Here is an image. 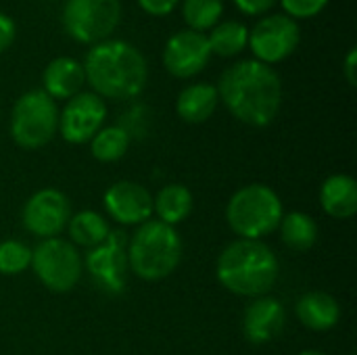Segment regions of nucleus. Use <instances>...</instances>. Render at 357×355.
<instances>
[{
	"label": "nucleus",
	"instance_id": "a878e982",
	"mask_svg": "<svg viewBox=\"0 0 357 355\" xmlns=\"http://www.w3.org/2000/svg\"><path fill=\"white\" fill-rule=\"evenodd\" d=\"M31 266V249L21 241L0 243V274L15 276Z\"/></svg>",
	"mask_w": 357,
	"mask_h": 355
},
{
	"label": "nucleus",
	"instance_id": "cd10ccee",
	"mask_svg": "<svg viewBox=\"0 0 357 355\" xmlns=\"http://www.w3.org/2000/svg\"><path fill=\"white\" fill-rule=\"evenodd\" d=\"M180 0H138L140 8L151 17H167Z\"/></svg>",
	"mask_w": 357,
	"mask_h": 355
},
{
	"label": "nucleus",
	"instance_id": "c85d7f7f",
	"mask_svg": "<svg viewBox=\"0 0 357 355\" xmlns=\"http://www.w3.org/2000/svg\"><path fill=\"white\" fill-rule=\"evenodd\" d=\"M234 4L245 15H266L278 4V0H234Z\"/></svg>",
	"mask_w": 357,
	"mask_h": 355
},
{
	"label": "nucleus",
	"instance_id": "bb28decb",
	"mask_svg": "<svg viewBox=\"0 0 357 355\" xmlns=\"http://www.w3.org/2000/svg\"><path fill=\"white\" fill-rule=\"evenodd\" d=\"M284 15L291 17V19H312L316 15H320L328 0H278Z\"/></svg>",
	"mask_w": 357,
	"mask_h": 355
},
{
	"label": "nucleus",
	"instance_id": "6ab92c4d",
	"mask_svg": "<svg viewBox=\"0 0 357 355\" xmlns=\"http://www.w3.org/2000/svg\"><path fill=\"white\" fill-rule=\"evenodd\" d=\"M218 103H220L218 88L213 84L199 82V84L186 86L178 94L176 111H178L180 119L186 123H203L215 113Z\"/></svg>",
	"mask_w": 357,
	"mask_h": 355
},
{
	"label": "nucleus",
	"instance_id": "9b49d317",
	"mask_svg": "<svg viewBox=\"0 0 357 355\" xmlns=\"http://www.w3.org/2000/svg\"><path fill=\"white\" fill-rule=\"evenodd\" d=\"M107 105L94 92H79L67 100L59 113V132L69 144H86L105 128Z\"/></svg>",
	"mask_w": 357,
	"mask_h": 355
},
{
	"label": "nucleus",
	"instance_id": "412c9836",
	"mask_svg": "<svg viewBox=\"0 0 357 355\" xmlns=\"http://www.w3.org/2000/svg\"><path fill=\"white\" fill-rule=\"evenodd\" d=\"M278 228H280L282 243L297 253L310 251L318 241V224L314 222L312 216L303 211H291L282 216Z\"/></svg>",
	"mask_w": 357,
	"mask_h": 355
},
{
	"label": "nucleus",
	"instance_id": "0eeeda50",
	"mask_svg": "<svg viewBox=\"0 0 357 355\" xmlns=\"http://www.w3.org/2000/svg\"><path fill=\"white\" fill-rule=\"evenodd\" d=\"M61 23L79 44L109 40L121 23V0H65Z\"/></svg>",
	"mask_w": 357,
	"mask_h": 355
},
{
	"label": "nucleus",
	"instance_id": "2f4dec72",
	"mask_svg": "<svg viewBox=\"0 0 357 355\" xmlns=\"http://www.w3.org/2000/svg\"><path fill=\"white\" fill-rule=\"evenodd\" d=\"M299 355H324V354H320V352H314V349H307V352H301Z\"/></svg>",
	"mask_w": 357,
	"mask_h": 355
},
{
	"label": "nucleus",
	"instance_id": "9d476101",
	"mask_svg": "<svg viewBox=\"0 0 357 355\" xmlns=\"http://www.w3.org/2000/svg\"><path fill=\"white\" fill-rule=\"evenodd\" d=\"M86 268L94 287L105 295H121L128 282V239L121 230H111L107 239L86 255Z\"/></svg>",
	"mask_w": 357,
	"mask_h": 355
},
{
	"label": "nucleus",
	"instance_id": "7ed1b4c3",
	"mask_svg": "<svg viewBox=\"0 0 357 355\" xmlns=\"http://www.w3.org/2000/svg\"><path fill=\"white\" fill-rule=\"evenodd\" d=\"M280 264L274 251L261 241L238 239L218 257L215 276L220 285L241 297H264L278 280Z\"/></svg>",
	"mask_w": 357,
	"mask_h": 355
},
{
	"label": "nucleus",
	"instance_id": "39448f33",
	"mask_svg": "<svg viewBox=\"0 0 357 355\" xmlns=\"http://www.w3.org/2000/svg\"><path fill=\"white\" fill-rule=\"evenodd\" d=\"M284 216L280 197L266 184H247L238 188L228 205L226 220L234 234L249 241H261L272 234Z\"/></svg>",
	"mask_w": 357,
	"mask_h": 355
},
{
	"label": "nucleus",
	"instance_id": "473e14b6",
	"mask_svg": "<svg viewBox=\"0 0 357 355\" xmlns=\"http://www.w3.org/2000/svg\"><path fill=\"white\" fill-rule=\"evenodd\" d=\"M351 355H354V354H351Z\"/></svg>",
	"mask_w": 357,
	"mask_h": 355
},
{
	"label": "nucleus",
	"instance_id": "1a4fd4ad",
	"mask_svg": "<svg viewBox=\"0 0 357 355\" xmlns=\"http://www.w3.org/2000/svg\"><path fill=\"white\" fill-rule=\"evenodd\" d=\"M301 42L299 23L284 13L264 15L251 29L247 48H251L255 61L276 65L287 61Z\"/></svg>",
	"mask_w": 357,
	"mask_h": 355
},
{
	"label": "nucleus",
	"instance_id": "b1692460",
	"mask_svg": "<svg viewBox=\"0 0 357 355\" xmlns=\"http://www.w3.org/2000/svg\"><path fill=\"white\" fill-rule=\"evenodd\" d=\"M130 149V134L121 126H107L100 128L94 138L90 140V151L94 159L102 163H113L119 161Z\"/></svg>",
	"mask_w": 357,
	"mask_h": 355
},
{
	"label": "nucleus",
	"instance_id": "f3484780",
	"mask_svg": "<svg viewBox=\"0 0 357 355\" xmlns=\"http://www.w3.org/2000/svg\"><path fill=\"white\" fill-rule=\"evenodd\" d=\"M295 312H297V318L301 320V324L316 333H326V331L335 328L341 320L339 301L333 295L322 293V291L305 293L303 297H299Z\"/></svg>",
	"mask_w": 357,
	"mask_h": 355
},
{
	"label": "nucleus",
	"instance_id": "f03ea898",
	"mask_svg": "<svg viewBox=\"0 0 357 355\" xmlns=\"http://www.w3.org/2000/svg\"><path fill=\"white\" fill-rule=\"evenodd\" d=\"M86 82L102 100L136 98L149 80V65L140 48L128 40H102L84 59Z\"/></svg>",
	"mask_w": 357,
	"mask_h": 355
},
{
	"label": "nucleus",
	"instance_id": "20e7f679",
	"mask_svg": "<svg viewBox=\"0 0 357 355\" xmlns=\"http://www.w3.org/2000/svg\"><path fill=\"white\" fill-rule=\"evenodd\" d=\"M182 239L174 226L159 220L140 224L128 243V268L142 280L167 278L182 259Z\"/></svg>",
	"mask_w": 357,
	"mask_h": 355
},
{
	"label": "nucleus",
	"instance_id": "6e6552de",
	"mask_svg": "<svg viewBox=\"0 0 357 355\" xmlns=\"http://www.w3.org/2000/svg\"><path fill=\"white\" fill-rule=\"evenodd\" d=\"M31 268L48 291L67 293L79 282L84 264L73 243L54 236L31 249Z\"/></svg>",
	"mask_w": 357,
	"mask_h": 355
},
{
	"label": "nucleus",
	"instance_id": "ddd939ff",
	"mask_svg": "<svg viewBox=\"0 0 357 355\" xmlns=\"http://www.w3.org/2000/svg\"><path fill=\"white\" fill-rule=\"evenodd\" d=\"M211 59L207 33L182 29L169 36L163 48V65L169 75L188 80L199 75Z\"/></svg>",
	"mask_w": 357,
	"mask_h": 355
},
{
	"label": "nucleus",
	"instance_id": "a211bd4d",
	"mask_svg": "<svg viewBox=\"0 0 357 355\" xmlns=\"http://www.w3.org/2000/svg\"><path fill=\"white\" fill-rule=\"evenodd\" d=\"M322 209L335 220H349L357 211V182L347 174H335L322 182Z\"/></svg>",
	"mask_w": 357,
	"mask_h": 355
},
{
	"label": "nucleus",
	"instance_id": "5701e85b",
	"mask_svg": "<svg viewBox=\"0 0 357 355\" xmlns=\"http://www.w3.org/2000/svg\"><path fill=\"white\" fill-rule=\"evenodd\" d=\"M69 236L75 245H82V247H96L100 245L107 234L111 232L107 220L96 213V211H79L75 213L73 218H69Z\"/></svg>",
	"mask_w": 357,
	"mask_h": 355
},
{
	"label": "nucleus",
	"instance_id": "f257e3e1",
	"mask_svg": "<svg viewBox=\"0 0 357 355\" xmlns=\"http://www.w3.org/2000/svg\"><path fill=\"white\" fill-rule=\"evenodd\" d=\"M218 96L226 109L253 128L270 126L282 105V82L274 67L255 59L232 63L218 82Z\"/></svg>",
	"mask_w": 357,
	"mask_h": 355
},
{
	"label": "nucleus",
	"instance_id": "423d86ee",
	"mask_svg": "<svg viewBox=\"0 0 357 355\" xmlns=\"http://www.w3.org/2000/svg\"><path fill=\"white\" fill-rule=\"evenodd\" d=\"M56 130L59 109L44 90H29L17 98L10 113V136L21 149L33 151L48 144Z\"/></svg>",
	"mask_w": 357,
	"mask_h": 355
},
{
	"label": "nucleus",
	"instance_id": "4468645a",
	"mask_svg": "<svg viewBox=\"0 0 357 355\" xmlns=\"http://www.w3.org/2000/svg\"><path fill=\"white\" fill-rule=\"evenodd\" d=\"M107 213L123 226L144 224L153 216V197L151 192L130 180H119L111 184L105 192Z\"/></svg>",
	"mask_w": 357,
	"mask_h": 355
},
{
	"label": "nucleus",
	"instance_id": "393cba45",
	"mask_svg": "<svg viewBox=\"0 0 357 355\" xmlns=\"http://www.w3.org/2000/svg\"><path fill=\"white\" fill-rule=\"evenodd\" d=\"M224 15V0H182V19L192 31L213 29Z\"/></svg>",
	"mask_w": 357,
	"mask_h": 355
},
{
	"label": "nucleus",
	"instance_id": "7c9ffc66",
	"mask_svg": "<svg viewBox=\"0 0 357 355\" xmlns=\"http://www.w3.org/2000/svg\"><path fill=\"white\" fill-rule=\"evenodd\" d=\"M357 50L351 48L345 56V63H343V75L345 80L349 82V86H356L357 84Z\"/></svg>",
	"mask_w": 357,
	"mask_h": 355
},
{
	"label": "nucleus",
	"instance_id": "aec40b11",
	"mask_svg": "<svg viewBox=\"0 0 357 355\" xmlns=\"http://www.w3.org/2000/svg\"><path fill=\"white\" fill-rule=\"evenodd\" d=\"M153 211L159 222L176 226L184 222L192 211V192L184 184H167L153 199Z\"/></svg>",
	"mask_w": 357,
	"mask_h": 355
},
{
	"label": "nucleus",
	"instance_id": "2eb2a0df",
	"mask_svg": "<svg viewBox=\"0 0 357 355\" xmlns=\"http://www.w3.org/2000/svg\"><path fill=\"white\" fill-rule=\"evenodd\" d=\"M287 324V310L278 299L257 297L247 305L243 316V333L249 343L266 345L278 339Z\"/></svg>",
	"mask_w": 357,
	"mask_h": 355
},
{
	"label": "nucleus",
	"instance_id": "f8f14e48",
	"mask_svg": "<svg viewBox=\"0 0 357 355\" xmlns=\"http://www.w3.org/2000/svg\"><path fill=\"white\" fill-rule=\"evenodd\" d=\"M23 226L40 239H54L71 218L69 199L56 188L33 192L23 205Z\"/></svg>",
	"mask_w": 357,
	"mask_h": 355
},
{
	"label": "nucleus",
	"instance_id": "4be33fe9",
	"mask_svg": "<svg viewBox=\"0 0 357 355\" xmlns=\"http://www.w3.org/2000/svg\"><path fill=\"white\" fill-rule=\"evenodd\" d=\"M211 54L218 56H236L247 48L249 42V27L241 21H220L207 36Z\"/></svg>",
	"mask_w": 357,
	"mask_h": 355
},
{
	"label": "nucleus",
	"instance_id": "c756f323",
	"mask_svg": "<svg viewBox=\"0 0 357 355\" xmlns=\"http://www.w3.org/2000/svg\"><path fill=\"white\" fill-rule=\"evenodd\" d=\"M15 38H17V25H15V21L8 15L0 13V54L10 48V44L15 42Z\"/></svg>",
	"mask_w": 357,
	"mask_h": 355
},
{
	"label": "nucleus",
	"instance_id": "dca6fc26",
	"mask_svg": "<svg viewBox=\"0 0 357 355\" xmlns=\"http://www.w3.org/2000/svg\"><path fill=\"white\" fill-rule=\"evenodd\" d=\"M42 84V90L52 100H69L71 96L79 94L86 84L84 65L71 56H56L46 65Z\"/></svg>",
	"mask_w": 357,
	"mask_h": 355
}]
</instances>
